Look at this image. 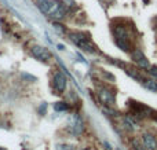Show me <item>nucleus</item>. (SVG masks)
Returning <instances> with one entry per match:
<instances>
[{
  "mask_svg": "<svg viewBox=\"0 0 157 150\" xmlns=\"http://www.w3.org/2000/svg\"><path fill=\"white\" fill-rule=\"evenodd\" d=\"M114 37H116V44L125 52H132V43H131V36L127 28L123 25H117L113 29Z\"/></svg>",
  "mask_w": 157,
  "mask_h": 150,
  "instance_id": "nucleus-1",
  "label": "nucleus"
},
{
  "mask_svg": "<svg viewBox=\"0 0 157 150\" xmlns=\"http://www.w3.org/2000/svg\"><path fill=\"white\" fill-rule=\"evenodd\" d=\"M69 37H71V40L76 44L78 48L84 50V51H88V52H94L95 51L94 46H92V43L90 41V39L87 37V36L81 35V33H71Z\"/></svg>",
  "mask_w": 157,
  "mask_h": 150,
  "instance_id": "nucleus-2",
  "label": "nucleus"
},
{
  "mask_svg": "<svg viewBox=\"0 0 157 150\" xmlns=\"http://www.w3.org/2000/svg\"><path fill=\"white\" fill-rule=\"evenodd\" d=\"M65 14H66V4L65 3L54 2L51 10H50V13L47 14V15L54 18V19H62L63 17H65Z\"/></svg>",
  "mask_w": 157,
  "mask_h": 150,
  "instance_id": "nucleus-3",
  "label": "nucleus"
},
{
  "mask_svg": "<svg viewBox=\"0 0 157 150\" xmlns=\"http://www.w3.org/2000/svg\"><path fill=\"white\" fill-rule=\"evenodd\" d=\"M132 59H134V62L136 63V65L139 66V68H142V69H149L150 68V63H149V59L146 58V55L144 54V52L141 51V50H134L132 52Z\"/></svg>",
  "mask_w": 157,
  "mask_h": 150,
  "instance_id": "nucleus-4",
  "label": "nucleus"
},
{
  "mask_svg": "<svg viewBox=\"0 0 157 150\" xmlns=\"http://www.w3.org/2000/svg\"><path fill=\"white\" fill-rule=\"evenodd\" d=\"M52 85H54V90L57 91V94H62L66 88V77L63 73L58 72L54 74V79H52Z\"/></svg>",
  "mask_w": 157,
  "mask_h": 150,
  "instance_id": "nucleus-5",
  "label": "nucleus"
},
{
  "mask_svg": "<svg viewBox=\"0 0 157 150\" xmlns=\"http://www.w3.org/2000/svg\"><path fill=\"white\" fill-rule=\"evenodd\" d=\"M30 52H32V55L36 58V59L39 61H48L50 58H51V54H50V51L46 48V47H41V46H33L32 50H30Z\"/></svg>",
  "mask_w": 157,
  "mask_h": 150,
  "instance_id": "nucleus-6",
  "label": "nucleus"
},
{
  "mask_svg": "<svg viewBox=\"0 0 157 150\" xmlns=\"http://www.w3.org/2000/svg\"><path fill=\"white\" fill-rule=\"evenodd\" d=\"M142 145L146 150H157V139L153 134L145 132L142 134Z\"/></svg>",
  "mask_w": 157,
  "mask_h": 150,
  "instance_id": "nucleus-7",
  "label": "nucleus"
},
{
  "mask_svg": "<svg viewBox=\"0 0 157 150\" xmlns=\"http://www.w3.org/2000/svg\"><path fill=\"white\" fill-rule=\"evenodd\" d=\"M99 98L101 101L103 102V103L106 105H114V95L113 92H110L109 90H105V88H102V90H99Z\"/></svg>",
  "mask_w": 157,
  "mask_h": 150,
  "instance_id": "nucleus-8",
  "label": "nucleus"
},
{
  "mask_svg": "<svg viewBox=\"0 0 157 150\" xmlns=\"http://www.w3.org/2000/svg\"><path fill=\"white\" fill-rule=\"evenodd\" d=\"M52 4H54V2H52V0H39V2H37L39 8H40V11H41V13H44V14H48L50 13Z\"/></svg>",
  "mask_w": 157,
  "mask_h": 150,
  "instance_id": "nucleus-9",
  "label": "nucleus"
},
{
  "mask_svg": "<svg viewBox=\"0 0 157 150\" xmlns=\"http://www.w3.org/2000/svg\"><path fill=\"white\" fill-rule=\"evenodd\" d=\"M142 84H144V87L146 88V90H149V91H152V92L157 94V81H156V80H153V79H144Z\"/></svg>",
  "mask_w": 157,
  "mask_h": 150,
  "instance_id": "nucleus-10",
  "label": "nucleus"
},
{
  "mask_svg": "<svg viewBox=\"0 0 157 150\" xmlns=\"http://www.w3.org/2000/svg\"><path fill=\"white\" fill-rule=\"evenodd\" d=\"M124 127H125L127 129H130V131H135L136 124H135V121L131 120L130 117H125V118H124Z\"/></svg>",
  "mask_w": 157,
  "mask_h": 150,
  "instance_id": "nucleus-11",
  "label": "nucleus"
},
{
  "mask_svg": "<svg viewBox=\"0 0 157 150\" xmlns=\"http://www.w3.org/2000/svg\"><path fill=\"white\" fill-rule=\"evenodd\" d=\"M68 105L65 103V102H57V103L54 105V109L58 110V112H61V110H68Z\"/></svg>",
  "mask_w": 157,
  "mask_h": 150,
  "instance_id": "nucleus-12",
  "label": "nucleus"
},
{
  "mask_svg": "<svg viewBox=\"0 0 157 150\" xmlns=\"http://www.w3.org/2000/svg\"><path fill=\"white\" fill-rule=\"evenodd\" d=\"M147 72H149L153 77H156L157 79V66H150V68L147 69Z\"/></svg>",
  "mask_w": 157,
  "mask_h": 150,
  "instance_id": "nucleus-13",
  "label": "nucleus"
},
{
  "mask_svg": "<svg viewBox=\"0 0 157 150\" xmlns=\"http://www.w3.org/2000/svg\"><path fill=\"white\" fill-rule=\"evenodd\" d=\"M153 118H155V120L157 121V113H153Z\"/></svg>",
  "mask_w": 157,
  "mask_h": 150,
  "instance_id": "nucleus-14",
  "label": "nucleus"
},
{
  "mask_svg": "<svg viewBox=\"0 0 157 150\" xmlns=\"http://www.w3.org/2000/svg\"><path fill=\"white\" fill-rule=\"evenodd\" d=\"M0 150H4V149H2V148H0Z\"/></svg>",
  "mask_w": 157,
  "mask_h": 150,
  "instance_id": "nucleus-15",
  "label": "nucleus"
}]
</instances>
